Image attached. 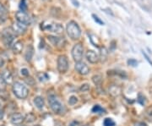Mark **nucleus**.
<instances>
[{
	"mask_svg": "<svg viewBox=\"0 0 152 126\" xmlns=\"http://www.w3.org/2000/svg\"><path fill=\"white\" fill-rule=\"evenodd\" d=\"M3 115H4V112H3V110L0 108V120H1V119H3Z\"/></svg>",
	"mask_w": 152,
	"mask_h": 126,
	"instance_id": "nucleus-37",
	"label": "nucleus"
},
{
	"mask_svg": "<svg viewBox=\"0 0 152 126\" xmlns=\"http://www.w3.org/2000/svg\"><path fill=\"white\" fill-rule=\"evenodd\" d=\"M100 58L102 59V61H103V62H105L106 60V58H107V55H108V52H107V50H106V47H102L101 49H100ZM99 58V59H100Z\"/></svg>",
	"mask_w": 152,
	"mask_h": 126,
	"instance_id": "nucleus-19",
	"label": "nucleus"
},
{
	"mask_svg": "<svg viewBox=\"0 0 152 126\" xmlns=\"http://www.w3.org/2000/svg\"><path fill=\"white\" fill-rule=\"evenodd\" d=\"M86 58L87 60L91 63V64H95L99 61V57L96 54L95 52H94L92 50H90L86 53Z\"/></svg>",
	"mask_w": 152,
	"mask_h": 126,
	"instance_id": "nucleus-13",
	"label": "nucleus"
},
{
	"mask_svg": "<svg viewBox=\"0 0 152 126\" xmlns=\"http://www.w3.org/2000/svg\"><path fill=\"white\" fill-rule=\"evenodd\" d=\"M12 49L14 53H20L23 50V42L20 41L14 42L12 46Z\"/></svg>",
	"mask_w": 152,
	"mask_h": 126,
	"instance_id": "nucleus-15",
	"label": "nucleus"
},
{
	"mask_svg": "<svg viewBox=\"0 0 152 126\" xmlns=\"http://www.w3.org/2000/svg\"><path fill=\"white\" fill-rule=\"evenodd\" d=\"M48 41L55 47H63L64 44V39L55 36H48Z\"/></svg>",
	"mask_w": 152,
	"mask_h": 126,
	"instance_id": "nucleus-10",
	"label": "nucleus"
},
{
	"mask_svg": "<svg viewBox=\"0 0 152 126\" xmlns=\"http://www.w3.org/2000/svg\"><path fill=\"white\" fill-rule=\"evenodd\" d=\"M0 126H5V125H0Z\"/></svg>",
	"mask_w": 152,
	"mask_h": 126,
	"instance_id": "nucleus-39",
	"label": "nucleus"
},
{
	"mask_svg": "<svg viewBox=\"0 0 152 126\" xmlns=\"http://www.w3.org/2000/svg\"><path fill=\"white\" fill-rule=\"evenodd\" d=\"M121 92H122V89L118 86L113 85V86H110V88H109V94L113 97H116L117 96H119L121 94Z\"/></svg>",
	"mask_w": 152,
	"mask_h": 126,
	"instance_id": "nucleus-14",
	"label": "nucleus"
},
{
	"mask_svg": "<svg viewBox=\"0 0 152 126\" xmlns=\"http://www.w3.org/2000/svg\"><path fill=\"white\" fill-rule=\"evenodd\" d=\"M15 18H16V20H17L18 22L24 24L25 25H28L31 24V18H30V16L25 12L21 11V10L16 12Z\"/></svg>",
	"mask_w": 152,
	"mask_h": 126,
	"instance_id": "nucleus-8",
	"label": "nucleus"
},
{
	"mask_svg": "<svg viewBox=\"0 0 152 126\" xmlns=\"http://www.w3.org/2000/svg\"><path fill=\"white\" fill-rule=\"evenodd\" d=\"M20 9L21 11H25L27 10V4H26V0H21L20 3Z\"/></svg>",
	"mask_w": 152,
	"mask_h": 126,
	"instance_id": "nucleus-26",
	"label": "nucleus"
},
{
	"mask_svg": "<svg viewBox=\"0 0 152 126\" xmlns=\"http://www.w3.org/2000/svg\"><path fill=\"white\" fill-rule=\"evenodd\" d=\"M1 75L3 76V80H5V82H6L7 84H10L12 81H13V76H12L11 73H10V71H8V70H4V71L2 73Z\"/></svg>",
	"mask_w": 152,
	"mask_h": 126,
	"instance_id": "nucleus-18",
	"label": "nucleus"
},
{
	"mask_svg": "<svg viewBox=\"0 0 152 126\" xmlns=\"http://www.w3.org/2000/svg\"><path fill=\"white\" fill-rule=\"evenodd\" d=\"M0 12L1 13H5L6 12V9L4 8V6L0 3Z\"/></svg>",
	"mask_w": 152,
	"mask_h": 126,
	"instance_id": "nucleus-35",
	"label": "nucleus"
},
{
	"mask_svg": "<svg viewBox=\"0 0 152 126\" xmlns=\"http://www.w3.org/2000/svg\"><path fill=\"white\" fill-rule=\"evenodd\" d=\"M75 69L79 72V74H80L82 75H86L89 74L90 72V68L83 62H76L75 63Z\"/></svg>",
	"mask_w": 152,
	"mask_h": 126,
	"instance_id": "nucleus-9",
	"label": "nucleus"
},
{
	"mask_svg": "<svg viewBox=\"0 0 152 126\" xmlns=\"http://www.w3.org/2000/svg\"><path fill=\"white\" fill-rule=\"evenodd\" d=\"M77 102H78V98H77L75 96H72V97H70V100H69V103H70V105H74Z\"/></svg>",
	"mask_w": 152,
	"mask_h": 126,
	"instance_id": "nucleus-29",
	"label": "nucleus"
},
{
	"mask_svg": "<svg viewBox=\"0 0 152 126\" xmlns=\"http://www.w3.org/2000/svg\"><path fill=\"white\" fill-rule=\"evenodd\" d=\"M103 125L104 126H115V122L110 118H106L103 121Z\"/></svg>",
	"mask_w": 152,
	"mask_h": 126,
	"instance_id": "nucleus-24",
	"label": "nucleus"
},
{
	"mask_svg": "<svg viewBox=\"0 0 152 126\" xmlns=\"http://www.w3.org/2000/svg\"><path fill=\"white\" fill-rule=\"evenodd\" d=\"M35 120V116L33 114H28L25 118V121L26 123H32Z\"/></svg>",
	"mask_w": 152,
	"mask_h": 126,
	"instance_id": "nucleus-23",
	"label": "nucleus"
},
{
	"mask_svg": "<svg viewBox=\"0 0 152 126\" xmlns=\"http://www.w3.org/2000/svg\"><path fill=\"white\" fill-rule=\"evenodd\" d=\"M42 29L44 31L57 33V34H61L63 32V27L61 25V24L52 23L49 21H45L42 24Z\"/></svg>",
	"mask_w": 152,
	"mask_h": 126,
	"instance_id": "nucleus-4",
	"label": "nucleus"
},
{
	"mask_svg": "<svg viewBox=\"0 0 152 126\" xmlns=\"http://www.w3.org/2000/svg\"><path fill=\"white\" fill-rule=\"evenodd\" d=\"M24 120H25L24 116L21 114H19V113L14 114L11 116V118H10V121H11L12 124H14V125H20Z\"/></svg>",
	"mask_w": 152,
	"mask_h": 126,
	"instance_id": "nucleus-12",
	"label": "nucleus"
},
{
	"mask_svg": "<svg viewBox=\"0 0 152 126\" xmlns=\"http://www.w3.org/2000/svg\"><path fill=\"white\" fill-rule=\"evenodd\" d=\"M138 102L140 103L141 105H144L145 104V97L143 95L140 94L139 95V97H138Z\"/></svg>",
	"mask_w": 152,
	"mask_h": 126,
	"instance_id": "nucleus-31",
	"label": "nucleus"
},
{
	"mask_svg": "<svg viewBox=\"0 0 152 126\" xmlns=\"http://www.w3.org/2000/svg\"><path fill=\"white\" fill-rule=\"evenodd\" d=\"M20 72H21V75L24 76H28L29 75V70L27 69H22L20 70Z\"/></svg>",
	"mask_w": 152,
	"mask_h": 126,
	"instance_id": "nucleus-32",
	"label": "nucleus"
},
{
	"mask_svg": "<svg viewBox=\"0 0 152 126\" xmlns=\"http://www.w3.org/2000/svg\"><path fill=\"white\" fill-rule=\"evenodd\" d=\"M26 26L27 25L17 21L16 23H14V25H13V31L14 32L15 34H23V33H25V32L26 31Z\"/></svg>",
	"mask_w": 152,
	"mask_h": 126,
	"instance_id": "nucleus-11",
	"label": "nucleus"
},
{
	"mask_svg": "<svg viewBox=\"0 0 152 126\" xmlns=\"http://www.w3.org/2000/svg\"><path fill=\"white\" fill-rule=\"evenodd\" d=\"M37 79L41 82H45V81L49 80V76L47 75L46 73H42H42H39L37 75Z\"/></svg>",
	"mask_w": 152,
	"mask_h": 126,
	"instance_id": "nucleus-20",
	"label": "nucleus"
},
{
	"mask_svg": "<svg viewBox=\"0 0 152 126\" xmlns=\"http://www.w3.org/2000/svg\"><path fill=\"white\" fill-rule=\"evenodd\" d=\"M34 104H35V107H36L37 108L42 109V108H44V106H45V102H44V99H43L42 97H40V96L35 97V98H34Z\"/></svg>",
	"mask_w": 152,
	"mask_h": 126,
	"instance_id": "nucleus-16",
	"label": "nucleus"
},
{
	"mask_svg": "<svg viewBox=\"0 0 152 126\" xmlns=\"http://www.w3.org/2000/svg\"><path fill=\"white\" fill-rule=\"evenodd\" d=\"M13 92L18 98L25 99L28 96L29 90L22 83L15 82V83H14V86H13Z\"/></svg>",
	"mask_w": 152,
	"mask_h": 126,
	"instance_id": "nucleus-2",
	"label": "nucleus"
},
{
	"mask_svg": "<svg viewBox=\"0 0 152 126\" xmlns=\"http://www.w3.org/2000/svg\"><path fill=\"white\" fill-rule=\"evenodd\" d=\"M128 64L130 65V66H133V67H136L138 65V61L135 60V59L131 58V59L128 60Z\"/></svg>",
	"mask_w": 152,
	"mask_h": 126,
	"instance_id": "nucleus-28",
	"label": "nucleus"
},
{
	"mask_svg": "<svg viewBox=\"0 0 152 126\" xmlns=\"http://www.w3.org/2000/svg\"><path fill=\"white\" fill-rule=\"evenodd\" d=\"M48 103L51 109L56 114H61L63 112V105L59 102V100L54 95H50L48 97Z\"/></svg>",
	"mask_w": 152,
	"mask_h": 126,
	"instance_id": "nucleus-3",
	"label": "nucleus"
},
{
	"mask_svg": "<svg viewBox=\"0 0 152 126\" xmlns=\"http://www.w3.org/2000/svg\"><path fill=\"white\" fill-rule=\"evenodd\" d=\"M134 126H147V125L144 122H137L134 124Z\"/></svg>",
	"mask_w": 152,
	"mask_h": 126,
	"instance_id": "nucleus-34",
	"label": "nucleus"
},
{
	"mask_svg": "<svg viewBox=\"0 0 152 126\" xmlns=\"http://www.w3.org/2000/svg\"><path fill=\"white\" fill-rule=\"evenodd\" d=\"M6 85H7V83L5 82V80H3V76L0 75V91L4 90L5 87H6Z\"/></svg>",
	"mask_w": 152,
	"mask_h": 126,
	"instance_id": "nucleus-25",
	"label": "nucleus"
},
{
	"mask_svg": "<svg viewBox=\"0 0 152 126\" xmlns=\"http://www.w3.org/2000/svg\"><path fill=\"white\" fill-rule=\"evenodd\" d=\"M92 81H93L96 86L101 85L102 82V75H94L93 77H92Z\"/></svg>",
	"mask_w": 152,
	"mask_h": 126,
	"instance_id": "nucleus-22",
	"label": "nucleus"
},
{
	"mask_svg": "<svg viewBox=\"0 0 152 126\" xmlns=\"http://www.w3.org/2000/svg\"><path fill=\"white\" fill-rule=\"evenodd\" d=\"M70 1L74 6H75V7H79L80 6V3H79L78 0H70Z\"/></svg>",
	"mask_w": 152,
	"mask_h": 126,
	"instance_id": "nucleus-33",
	"label": "nucleus"
},
{
	"mask_svg": "<svg viewBox=\"0 0 152 126\" xmlns=\"http://www.w3.org/2000/svg\"><path fill=\"white\" fill-rule=\"evenodd\" d=\"M69 69V60L65 55H60L58 58V70L63 74Z\"/></svg>",
	"mask_w": 152,
	"mask_h": 126,
	"instance_id": "nucleus-7",
	"label": "nucleus"
},
{
	"mask_svg": "<svg viewBox=\"0 0 152 126\" xmlns=\"http://www.w3.org/2000/svg\"><path fill=\"white\" fill-rule=\"evenodd\" d=\"M80 90L81 92H87V91L90 90V86L88 84H84V85H82L81 86H80Z\"/></svg>",
	"mask_w": 152,
	"mask_h": 126,
	"instance_id": "nucleus-30",
	"label": "nucleus"
},
{
	"mask_svg": "<svg viewBox=\"0 0 152 126\" xmlns=\"http://www.w3.org/2000/svg\"><path fill=\"white\" fill-rule=\"evenodd\" d=\"M92 18H93V20L96 22L97 24H99V25H104V22L97 16V15H95V14H92Z\"/></svg>",
	"mask_w": 152,
	"mask_h": 126,
	"instance_id": "nucleus-27",
	"label": "nucleus"
},
{
	"mask_svg": "<svg viewBox=\"0 0 152 126\" xmlns=\"http://www.w3.org/2000/svg\"><path fill=\"white\" fill-rule=\"evenodd\" d=\"M33 54H34V49H33V47L32 46H28L27 49H26V52H25V58L26 61H31V58L33 57Z\"/></svg>",
	"mask_w": 152,
	"mask_h": 126,
	"instance_id": "nucleus-17",
	"label": "nucleus"
},
{
	"mask_svg": "<svg viewBox=\"0 0 152 126\" xmlns=\"http://www.w3.org/2000/svg\"><path fill=\"white\" fill-rule=\"evenodd\" d=\"M83 126H90L89 125H83Z\"/></svg>",
	"mask_w": 152,
	"mask_h": 126,
	"instance_id": "nucleus-38",
	"label": "nucleus"
},
{
	"mask_svg": "<svg viewBox=\"0 0 152 126\" xmlns=\"http://www.w3.org/2000/svg\"><path fill=\"white\" fill-rule=\"evenodd\" d=\"M84 47L81 43H77L73 47L72 49V56L75 62H80L83 58Z\"/></svg>",
	"mask_w": 152,
	"mask_h": 126,
	"instance_id": "nucleus-6",
	"label": "nucleus"
},
{
	"mask_svg": "<svg viewBox=\"0 0 152 126\" xmlns=\"http://www.w3.org/2000/svg\"><path fill=\"white\" fill-rule=\"evenodd\" d=\"M15 33L11 28H7L3 32V42L5 47H10L14 40Z\"/></svg>",
	"mask_w": 152,
	"mask_h": 126,
	"instance_id": "nucleus-5",
	"label": "nucleus"
},
{
	"mask_svg": "<svg viewBox=\"0 0 152 126\" xmlns=\"http://www.w3.org/2000/svg\"><path fill=\"white\" fill-rule=\"evenodd\" d=\"M143 55H144V56L145 57V58H146V60H147V61H148V62H149V63H150V64H151L152 65V61L151 60V59H150V58H149V57H148V56L146 55V53L143 52Z\"/></svg>",
	"mask_w": 152,
	"mask_h": 126,
	"instance_id": "nucleus-36",
	"label": "nucleus"
},
{
	"mask_svg": "<svg viewBox=\"0 0 152 126\" xmlns=\"http://www.w3.org/2000/svg\"><path fill=\"white\" fill-rule=\"evenodd\" d=\"M105 112V109L102 108L100 105H95L92 108V113H95V114H104Z\"/></svg>",
	"mask_w": 152,
	"mask_h": 126,
	"instance_id": "nucleus-21",
	"label": "nucleus"
},
{
	"mask_svg": "<svg viewBox=\"0 0 152 126\" xmlns=\"http://www.w3.org/2000/svg\"><path fill=\"white\" fill-rule=\"evenodd\" d=\"M66 30H67L68 36L73 40L79 39L81 36V30H80L79 25L77 22H75L74 21H71L67 24Z\"/></svg>",
	"mask_w": 152,
	"mask_h": 126,
	"instance_id": "nucleus-1",
	"label": "nucleus"
}]
</instances>
